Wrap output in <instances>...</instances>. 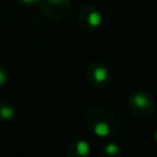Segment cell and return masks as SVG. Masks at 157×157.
<instances>
[{"instance_id":"7","label":"cell","mask_w":157,"mask_h":157,"mask_svg":"<svg viewBox=\"0 0 157 157\" xmlns=\"http://www.w3.org/2000/svg\"><path fill=\"white\" fill-rule=\"evenodd\" d=\"M16 118V107L7 99H0V123H9Z\"/></svg>"},{"instance_id":"5","label":"cell","mask_w":157,"mask_h":157,"mask_svg":"<svg viewBox=\"0 0 157 157\" xmlns=\"http://www.w3.org/2000/svg\"><path fill=\"white\" fill-rule=\"evenodd\" d=\"M103 23L102 12L93 5H85L78 11V25L82 29L92 32L98 29Z\"/></svg>"},{"instance_id":"6","label":"cell","mask_w":157,"mask_h":157,"mask_svg":"<svg viewBox=\"0 0 157 157\" xmlns=\"http://www.w3.org/2000/svg\"><path fill=\"white\" fill-rule=\"evenodd\" d=\"M92 153L91 145L83 139H72L66 146L65 155L67 157H87Z\"/></svg>"},{"instance_id":"10","label":"cell","mask_w":157,"mask_h":157,"mask_svg":"<svg viewBox=\"0 0 157 157\" xmlns=\"http://www.w3.org/2000/svg\"><path fill=\"white\" fill-rule=\"evenodd\" d=\"M16 2L25 9H32L36 5H39V0H16Z\"/></svg>"},{"instance_id":"1","label":"cell","mask_w":157,"mask_h":157,"mask_svg":"<svg viewBox=\"0 0 157 157\" xmlns=\"http://www.w3.org/2000/svg\"><path fill=\"white\" fill-rule=\"evenodd\" d=\"M85 121L98 139L113 137L119 128V119L115 112L103 105L90 107L85 113Z\"/></svg>"},{"instance_id":"11","label":"cell","mask_w":157,"mask_h":157,"mask_svg":"<svg viewBox=\"0 0 157 157\" xmlns=\"http://www.w3.org/2000/svg\"><path fill=\"white\" fill-rule=\"evenodd\" d=\"M153 141H155V144H156V146H157V128H156L155 131H153Z\"/></svg>"},{"instance_id":"8","label":"cell","mask_w":157,"mask_h":157,"mask_svg":"<svg viewBox=\"0 0 157 157\" xmlns=\"http://www.w3.org/2000/svg\"><path fill=\"white\" fill-rule=\"evenodd\" d=\"M120 153H121L120 146L115 142H108L102 148V155L107 157H115V156H119Z\"/></svg>"},{"instance_id":"2","label":"cell","mask_w":157,"mask_h":157,"mask_svg":"<svg viewBox=\"0 0 157 157\" xmlns=\"http://www.w3.org/2000/svg\"><path fill=\"white\" fill-rule=\"evenodd\" d=\"M128 108L136 118L145 119L155 112L156 102L151 93L146 91H135L128 98Z\"/></svg>"},{"instance_id":"9","label":"cell","mask_w":157,"mask_h":157,"mask_svg":"<svg viewBox=\"0 0 157 157\" xmlns=\"http://www.w3.org/2000/svg\"><path fill=\"white\" fill-rule=\"evenodd\" d=\"M9 81V72L4 65L0 64V90Z\"/></svg>"},{"instance_id":"3","label":"cell","mask_w":157,"mask_h":157,"mask_svg":"<svg viewBox=\"0 0 157 157\" xmlns=\"http://www.w3.org/2000/svg\"><path fill=\"white\" fill-rule=\"evenodd\" d=\"M86 78L94 88H104L112 81V71L102 61H93L86 69Z\"/></svg>"},{"instance_id":"4","label":"cell","mask_w":157,"mask_h":157,"mask_svg":"<svg viewBox=\"0 0 157 157\" xmlns=\"http://www.w3.org/2000/svg\"><path fill=\"white\" fill-rule=\"evenodd\" d=\"M39 6L43 15L50 21H63L70 12V0H39Z\"/></svg>"}]
</instances>
